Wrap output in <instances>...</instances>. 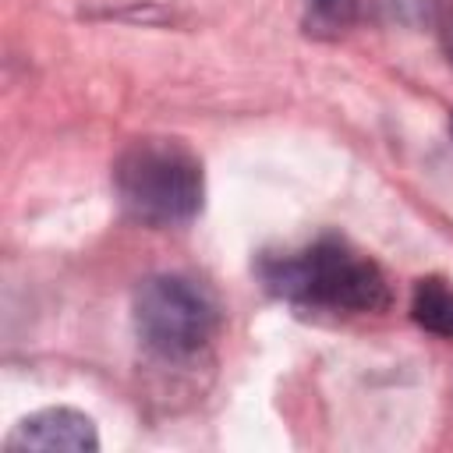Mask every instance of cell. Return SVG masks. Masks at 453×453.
Segmentation results:
<instances>
[{"instance_id": "obj_1", "label": "cell", "mask_w": 453, "mask_h": 453, "mask_svg": "<svg viewBox=\"0 0 453 453\" xmlns=\"http://www.w3.org/2000/svg\"><path fill=\"white\" fill-rule=\"evenodd\" d=\"M258 276L269 294L333 315H372L389 308L386 273L361 251L347 248L336 237H322L301 251L265 255Z\"/></svg>"}, {"instance_id": "obj_2", "label": "cell", "mask_w": 453, "mask_h": 453, "mask_svg": "<svg viewBox=\"0 0 453 453\" xmlns=\"http://www.w3.org/2000/svg\"><path fill=\"white\" fill-rule=\"evenodd\" d=\"M113 191L142 226H184L202 212V159L177 138H138L113 163Z\"/></svg>"}, {"instance_id": "obj_3", "label": "cell", "mask_w": 453, "mask_h": 453, "mask_svg": "<svg viewBox=\"0 0 453 453\" xmlns=\"http://www.w3.org/2000/svg\"><path fill=\"white\" fill-rule=\"evenodd\" d=\"M131 319L142 347L163 361L195 357L219 329L216 297L191 276L156 273L134 287Z\"/></svg>"}, {"instance_id": "obj_4", "label": "cell", "mask_w": 453, "mask_h": 453, "mask_svg": "<svg viewBox=\"0 0 453 453\" xmlns=\"http://www.w3.org/2000/svg\"><path fill=\"white\" fill-rule=\"evenodd\" d=\"M4 449H67V453H92L99 449L96 421L74 407H46L14 425L4 439Z\"/></svg>"}, {"instance_id": "obj_5", "label": "cell", "mask_w": 453, "mask_h": 453, "mask_svg": "<svg viewBox=\"0 0 453 453\" xmlns=\"http://www.w3.org/2000/svg\"><path fill=\"white\" fill-rule=\"evenodd\" d=\"M411 319L425 333L453 340V290L442 280H418L411 297Z\"/></svg>"}, {"instance_id": "obj_6", "label": "cell", "mask_w": 453, "mask_h": 453, "mask_svg": "<svg viewBox=\"0 0 453 453\" xmlns=\"http://www.w3.org/2000/svg\"><path fill=\"white\" fill-rule=\"evenodd\" d=\"M361 0H304V32L319 39H336L357 18Z\"/></svg>"}, {"instance_id": "obj_7", "label": "cell", "mask_w": 453, "mask_h": 453, "mask_svg": "<svg viewBox=\"0 0 453 453\" xmlns=\"http://www.w3.org/2000/svg\"><path fill=\"white\" fill-rule=\"evenodd\" d=\"M386 21L396 25H418L432 18V0H372Z\"/></svg>"}, {"instance_id": "obj_8", "label": "cell", "mask_w": 453, "mask_h": 453, "mask_svg": "<svg viewBox=\"0 0 453 453\" xmlns=\"http://www.w3.org/2000/svg\"><path fill=\"white\" fill-rule=\"evenodd\" d=\"M442 50H446V57H449V64H453V14L442 21Z\"/></svg>"}, {"instance_id": "obj_9", "label": "cell", "mask_w": 453, "mask_h": 453, "mask_svg": "<svg viewBox=\"0 0 453 453\" xmlns=\"http://www.w3.org/2000/svg\"><path fill=\"white\" fill-rule=\"evenodd\" d=\"M449 131H453V117H449Z\"/></svg>"}]
</instances>
